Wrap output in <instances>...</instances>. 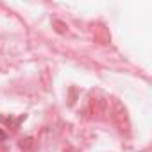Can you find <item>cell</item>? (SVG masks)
Returning a JSON list of instances; mask_svg holds the SVG:
<instances>
[{"mask_svg": "<svg viewBox=\"0 0 152 152\" xmlns=\"http://www.w3.org/2000/svg\"><path fill=\"white\" fill-rule=\"evenodd\" d=\"M4 138H6V136H4V132H2V131H0V140H4Z\"/></svg>", "mask_w": 152, "mask_h": 152, "instance_id": "obj_1", "label": "cell"}]
</instances>
